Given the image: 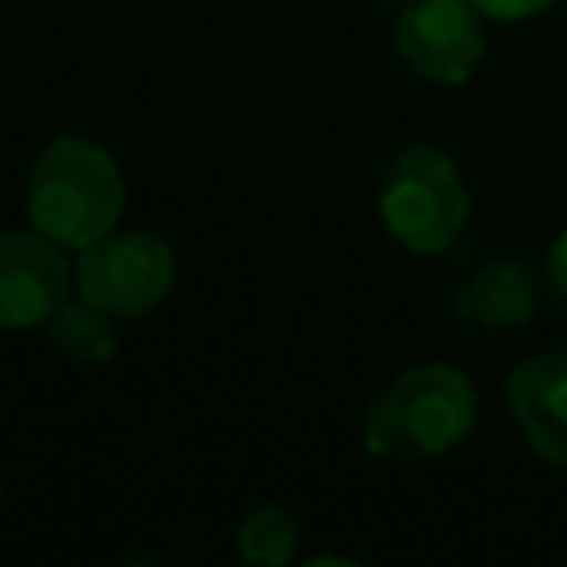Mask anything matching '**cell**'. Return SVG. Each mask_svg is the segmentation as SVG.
Wrapping results in <instances>:
<instances>
[{
    "mask_svg": "<svg viewBox=\"0 0 567 567\" xmlns=\"http://www.w3.org/2000/svg\"><path fill=\"white\" fill-rule=\"evenodd\" d=\"M177 284V257L168 239L151 230H106L75 252V297L102 306L115 319L151 315Z\"/></svg>",
    "mask_w": 567,
    "mask_h": 567,
    "instance_id": "cell-4",
    "label": "cell"
},
{
    "mask_svg": "<svg viewBox=\"0 0 567 567\" xmlns=\"http://www.w3.org/2000/svg\"><path fill=\"white\" fill-rule=\"evenodd\" d=\"M549 292L545 270H532L523 261H483L465 275V284L452 297V310L465 328L478 332H514L536 319L540 301Z\"/></svg>",
    "mask_w": 567,
    "mask_h": 567,
    "instance_id": "cell-8",
    "label": "cell"
},
{
    "mask_svg": "<svg viewBox=\"0 0 567 567\" xmlns=\"http://www.w3.org/2000/svg\"><path fill=\"white\" fill-rule=\"evenodd\" d=\"M75 297V261L40 230H0V328L31 332Z\"/></svg>",
    "mask_w": 567,
    "mask_h": 567,
    "instance_id": "cell-6",
    "label": "cell"
},
{
    "mask_svg": "<svg viewBox=\"0 0 567 567\" xmlns=\"http://www.w3.org/2000/svg\"><path fill=\"white\" fill-rule=\"evenodd\" d=\"M505 403L527 447L567 474V350H536L505 372Z\"/></svg>",
    "mask_w": 567,
    "mask_h": 567,
    "instance_id": "cell-7",
    "label": "cell"
},
{
    "mask_svg": "<svg viewBox=\"0 0 567 567\" xmlns=\"http://www.w3.org/2000/svg\"><path fill=\"white\" fill-rule=\"evenodd\" d=\"M44 337L53 346L58 359L80 363V368H97L111 363L120 350V332H115V315H106L102 306L84 301V297H66L53 319L44 323Z\"/></svg>",
    "mask_w": 567,
    "mask_h": 567,
    "instance_id": "cell-9",
    "label": "cell"
},
{
    "mask_svg": "<svg viewBox=\"0 0 567 567\" xmlns=\"http://www.w3.org/2000/svg\"><path fill=\"white\" fill-rule=\"evenodd\" d=\"M0 501H4V478H0Z\"/></svg>",
    "mask_w": 567,
    "mask_h": 567,
    "instance_id": "cell-13",
    "label": "cell"
},
{
    "mask_svg": "<svg viewBox=\"0 0 567 567\" xmlns=\"http://www.w3.org/2000/svg\"><path fill=\"white\" fill-rule=\"evenodd\" d=\"M470 4L492 22H527L545 9H554L558 0H470Z\"/></svg>",
    "mask_w": 567,
    "mask_h": 567,
    "instance_id": "cell-11",
    "label": "cell"
},
{
    "mask_svg": "<svg viewBox=\"0 0 567 567\" xmlns=\"http://www.w3.org/2000/svg\"><path fill=\"white\" fill-rule=\"evenodd\" d=\"M124 173L115 155L93 137H53L27 173V217L31 230L62 248H84L120 226Z\"/></svg>",
    "mask_w": 567,
    "mask_h": 567,
    "instance_id": "cell-2",
    "label": "cell"
},
{
    "mask_svg": "<svg viewBox=\"0 0 567 567\" xmlns=\"http://www.w3.org/2000/svg\"><path fill=\"white\" fill-rule=\"evenodd\" d=\"M483 49V13L470 0H408L394 18V53L416 80L465 84Z\"/></svg>",
    "mask_w": 567,
    "mask_h": 567,
    "instance_id": "cell-5",
    "label": "cell"
},
{
    "mask_svg": "<svg viewBox=\"0 0 567 567\" xmlns=\"http://www.w3.org/2000/svg\"><path fill=\"white\" fill-rule=\"evenodd\" d=\"M301 545V518L288 505H257L244 523H239V558L244 563H261V567H284L297 558Z\"/></svg>",
    "mask_w": 567,
    "mask_h": 567,
    "instance_id": "cell-10",
    "label": "cell"
},
{
    "mask_svg": "<svg viewBox=\"0 0 567 567\" xmlns=\"http://www.w3.org/2000/svg\"><path fill=\"white\" fill-rule=\"evenodd\" d=\"M545 279H549V292L567 306V230H558L545 252Z\"/></svg>",
    "mask_w": 567,
    "mask_h": 567,
    "instance_id": "cell-12",
    "label": "cell"
},
{
    "mask_svg": "<svg viewBox=\"0 0 567 567\" xmlns=\"http://www.w3.org/2000/svg\"><path fill=\"white\" fill-rule=\"evenodd\" d=\"M377 213L399 248L443 257L470 221V190L456 159L430 142L403 146L377 186Z\"/></svg>",
    "mask_w": 567,
    "mask_h": 567,
    "instance_id": "cell-3",
    "label": "cell"
},
{
    "mask_svg": "<svg viewBox=\"0 0 567 567\" xmlns=\"http://www.w3.org/2000/svg\"><path fill=\"white\" fill-rule=\"evenodd\" d=\"M474 425V381L452 363H416L390 377L363 408V447L385 465H425L461 447Z\"/></svg>",
    "mask_w": 567,
    "mask_h": 567,
    "instance_id": "cell-1",
    "label": "cell"
}]
</instances>
